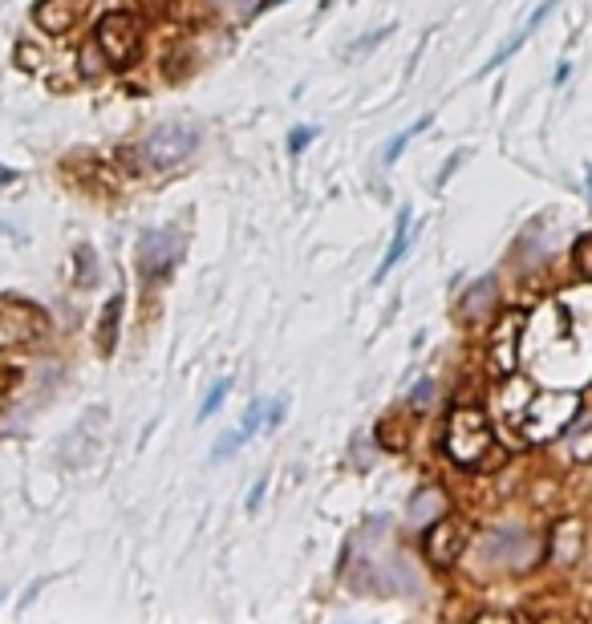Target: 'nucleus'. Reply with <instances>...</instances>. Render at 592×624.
I'll return each mask as SVG.
<instances>
[{
  "instance_id": "f257e3e1",
  "label": "nucleus",
  "mask_w": 592,
  "mask_h": 624,
  "mask_svg": "<svg viewBox=\"0 0 592 624\" xmlns=\"http://www.w3.org/2000/svg\"><path fill=\"white\" fill-rule=\"evenodd\" d=\"M495 434L487 426V418L479 410H455L447 422V454L463 466H475L487 450H491Z\"/></svg>"
},
{
  "instance_id": "9d476101",
  "label": "nucleus",
  "mask_w": 592,
  "mask_h": 624,
  "mask_svg": "<svg viewBox=\"0 0 592 624\" xmlns=\"http://www.w3.org/2000/svg\"><path fill=\"white\" fill-rule=\"evenodd\" d=\"M426 122H430V114H426V118H418V122H414L410 130H402V134H398V138H394V142L386 146V163H394V159H398V154L406 150V142H410V138H414V134H418V130H422Z\"/></svg>"
},
{
  "instance_id": "ddd939ff",
  "label": "nucleus",
  "mask_w": 592,
  "mask_h": 624,
  "mask_svg": "<svg viewBox=\"0 0 592 624\" xmlns=\"http://www.w3.org/2000/svg\"><path fill=\"white\" fill-rule=\"evenodd\" d=\"M284 414H288V398L268 402V406H264V426H268V430H276V426L284 422Z\"/></svg>"
},
{
  "instance_id": "f8f14e48",
  "label": "nucleus",
  "mask_w": 592,
  "mask_h": 624,
  "mask_svg": "<svg viewBox=\"0 0 592 624\" xmlns=\"http://www.w3.org/2000/svg\"><path fill=\"white\" fill-rule=\"evenodd\" d=\"M313 138H317V126H296V130L288 134V150H292V154H301Z\"/></svg>"
},
{
  "instance_id": "39448f33",
  "label": "nucleus",
  "mask_w": 592,
  "mask_h": 624,
  "mask_svg": "<svg viewBox=\"0 0 592 624\" xmlns=\"http://www.w3.org/2000/svg\"><path fill=\"white\" fill-rule=\"evenodd\" d=\"M463 543H467V527L459 519H442L434 523V531L426 535V560L434 568H451L463 556Z\"/></svg>"
},
{
  "instance_id": "f03ea898",
  "label": "nucleus",
  "mask_w": 592,
  "mask_h": 624,
  "mask_svg": "<svg viewBox=\"0 0 592 624\" xmlns=\"http://www.w3.org/2000/svg\"><path fill=\"white\" fill-rule=\"evenodd\" d=\"M195 142H199V134L191 130V126H183V122H167V126H155L151 134L142 138V146H138V154L151 167H175V163H183L187 154L195 150Z\"/></svg>"
},
{
  "instance_id": "20e7f679",
  "label": "nucleus",
  "mask_w": 592,
  "mask_h": 624,
  "mask_svg": "<svg viewBox=\"0 0 592 624\" xmlns=\"http://www.w3.org/2000/svg\"><path fill=\"white\" fill-rule=\"evenodd\" d=\"M98 45L110 57V65H130L138 57V25L130 13H106L98 21Z\"/></svg>"
},
{
  "instance_id": "f3484780",
  "label": "nucleus",
  "mask_w": 592,
  "mask_h": 624,
  "mask_svg": "<svg viewBox=\"0 0 592 624\" xmlns=\"http://www.w3.org/2000/svg\"><path fill=\"white\" fill-rule=\"evenodd\" d=\"M0 600H5V592H0Z\"/></svg>"
},
{
  "instance_id": "0eeeda50",
  "label": "nucleus",
  "mask_w": 592,
  "mask_h": 624,
  "mask_svg": "<svg viewBox=\"0 0 592 624\" xmlns=\"http://www.w3.org/2000/svg\"><path fill=\"white\" fill-rule=\"evenodd\" d=\"M406 248H410V211H402V219H398V231H394V240H390V252H386V260L378 264V280H386V276L398 268V260L406 256Z\"/></svg>"
},
{
  "instance_id": "7ed1b4c3",
  "label": "nucleus",
  "mask_w": 592,
  "mask_h": 624,
  "mask_svg": "<svg viewBox=\"0 0 592 624\" xmlns=\"http://www.w3.org/2000/svg\"><path fill=\"white\" fill-rule=\"evenodd\" d=\"M183 256V236L175 227H155L138 240V272L142 280H163Z\"/></svg>"
},
{
  "instance_id": "9b49d317",
  "label": "nucleus",
  "mask_w": 592,
  "mask_h": 624,
  "mask_svg": "<svg viewBox=\"0 0 592 624\" xmlns=\"http://www.w3.org/2000/svg\"><path fill=\"white\" fill-rule=\"evenodd\" d=\"M228 389H232V381L224 377V381H219V385L211 389V394H207V402H203V410H199V418H203V422H207V418H211V414H215L219 406H224V398H228Z\"/></svg>"
},
{
  "instance_id": "dca6fc26",
  "label": "nucleus",
  "mask_w": 592,
  "mask_h": 624,
  "mask_svg": "<svg viewBox=\"0 0 592 624\" xmlns=\"http://www.w3.org/2000/svg\"><path fill=\"white\" fill-rule=\"evenodd\" d=\"M268 5H280V0H264V9H268Z\"/></svg>"
},
{
  "instance_id": "4468645a",
  "label": "nucleus",
  "mask_w": 592,
  "mask_h": 624,
  "mask_svg": "<svg viewBox=\"0 0 592 624\" xmlns=\"http://www.w3.org/2000/svg\"><path fill=\"white\" fill-rule=\"evenodd\" d=\"M260 499H264V479H260V483H256V491H252V499H248V507H252V511H256V507H260Z\"/></svg>"
},
{
  "instance_id": "2eb2a0df",
  "label": "nucleus",
  "mask_w": 592,
  "mask_h": 624,
  "mask_svg": "<svg viewBox=\"0 0 592 624\" xmlns=\"http://www.w3.org/2000/svg\"><path fill=\"white\" fill-rule=\"evenodd\" d=\"M588 195H592V167H588Z\"/></svg>"
},
{
  "instance_id": "6e6552de",
  "label": "nucleus",
  "mask_w": 592,
  "mask_h": 624,
  "mask_svg": "<svg viewBox=\"0 0 592 624\" xmlns=\"http://www.w3.org/2000/svg\"><path fill=\"white\" fill-rule=\"evenodd\" d=\"M118 317H122V296H110V304L102 312V337H98L102 353H114V345H118Z\"/></svg>"
},
{
  "instance_id": "423d86ee",
  "label": "nucleus",
  "mask_w": 592,
  "mask_h": 624,
  "mask_svg": "<svg viewBox=\"0 0 592 624\" xmlns=\"http://www.w3.org/2000/svg\"><path fill=\"white\" fill-rule=\"evenodd\" d=\"M260 418H264V406L256 402V406L248 410V418H244V426H240V430H232L228 438H219V446H215L211 454H215V458H228L232 450H240V446H244V442H248V438H252V434L260 430Z\"/></svg>"
},
{
  "instance_id": "1a4fd4ad",
  "label": "nucleus",
  "mask_w": 592,
  "mask_h": 624,
  "mask_svg": "<svg viewBox=\"0 0 592 624\" xmlns=\"http://www.w3.org/2000/svg\"><path fill=\"white\" fill-rule=\"evenodd\" d=\"M430 511H434V515L447 511V499H442L438 491H422V495L414 499V507H410V519H414V523H430V519H426Z\"/></svg>"
}]
</instances>
